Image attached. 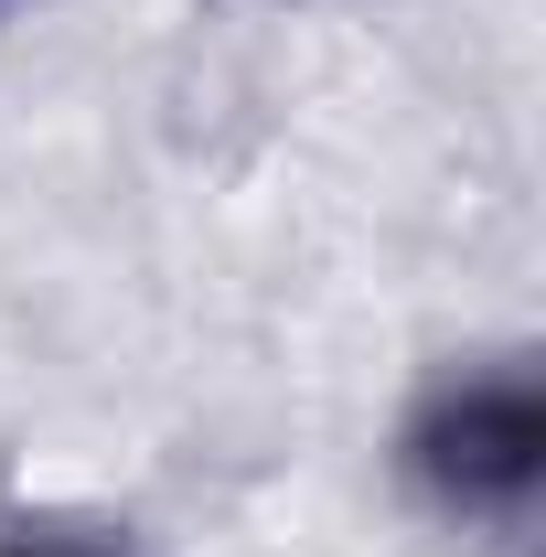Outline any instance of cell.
<instances>
[{"instance_id": "7a4b0ae2", "label": "cell", "mask_w": 546, "mask_h": 557, "mask_svg": "<svg viewBox=\"0 0 546 557\" xmlns=\"http://www.w3.org/2000/svg\"><path fill=\"white\" fill-rule=\"evenodd\" d=\"M0 557H108V547H65V536H22V547H0Z\"/></svg>"}, {"instance_id": "6da1fadb", "label": "cell", "mask_w": 546, "mask_h": 557, "mask_svg": "<svg viewBox=\"0 0 546 557\" xmlns=\"http://www.w3.org/2000/svg\"><path fill=\"white\" fill-rule=\"evenodd\" d=\"M397 461L429 515L450 525H525V504L546 483V386L525 354L493 364H450L397 429Z\"/></svg>"}]
</instances>
